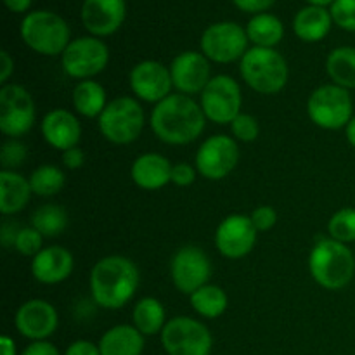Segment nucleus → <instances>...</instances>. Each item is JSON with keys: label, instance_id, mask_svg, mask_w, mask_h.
<instances>
[{"label": "nucleus", "instance_id": "f257e3e1", "mask_svg": "<svg viewBox=\"0 0 355 355\" xmlns=\"http://www.w3.org/2000/svg\"><path fill=\"white\" fill-rule=\"evenodd\" d=\"M207 116L201 104L184 94H170L151 113V128L165 144L184 146L196 141L205 130Z\"/></svg>", "mask_w": 355, "mask_h": 355}, {"label": "nucleus", "instance_id": "f03ea898", "mask_svg": "<svg viewBox=\"0 0 355 355\" xmlns=\"http://www.w3.org/2000/svg\"><path fill=\"white\" fill-rule=\"evenodd\" d=\"M137 286L139 269L127 257H104L90 270L92 300L103 309L125 307L134 298Z\"/></svg>", "mask_w": 355, "mask_h": 355}, {"label": "nucleus", "instance_id": "7ed1b4c3", "mask_svg": "<svg viewBox=\"0 0 355 355\" xmlns=\"http://www.w3.org/2000/svg\"><path fill=\"white\" fill-rule=\"evenodd\" d=\"M312 277L324 290H343L355 276V257L352 250L335 239H318L309 257Z\"/></svg>", "mask_w": 355, "mask_h": 355}, {"label": "nucleus", "instance_id": "20e7f679", "mask_svg": "<svg viewBox=\"0 0 355 355\" xmlns=\"http://www.w3.org/2000/svg\"><path fill=\"white\" fill-rule=\"evenodd\" d=\"M239 71L246 85L263 96L281 92L290 76L286 59L269 47L248 49L241 59Z\"/></svg>", "mask_w": 355, "mask_h": 355}, {"label": "nucleus", "instance_id": "39448f33", "mask_svg": "<svg viewBox=\"0 0 355 355\" xmlns=\"http://www.w3.org/2000/svg\"><path fill=\"white\" fill-rule=\"evenodd\" d=\"M69 26L51 10H35L21 23V38L31 51L42 55H58L69 45Z\"/></svg>", "mask_w": 355, "mask_h": 355}, {"label": "nucleus", "instance_id": "423d86ee", "mask_svg": "<svg viewBox=\"0 0 355 355\" xmlns=\"http://www.w3.org/2000/svg\"><path fill=\"white\" fill-rule=\"evenodd\" d=\"M144 128V111L134 97L121 96L107 103L99 116V130L113 144L137 141Z\"/></svg>", "mask_w": 355, "mask_h": 355}, {"label": "nucleus", "instance_id": "0eeeda50", "mask_svg": "<svg viewBox=\"0 0 355 355\" xmlns=\"http://www.w3.org/2000/svg\"><path fill=\"white\" fill-rule=\"evenodd\" d=\"M307 113L318 127L326 130H340L354 118L352 97L349 90L335 83L321 85L309 97Z\"/></svg>", "mask_w": 355, "mask_h": 355}, {"label": "nucleus", "instance_id": "6e6552de", "mask_svg": "<svg viewBox=\"0 0 355 355\" xmlns=\"http://www.w3.org/2000/svg\"><path fill=\"white\" fill-rule=\"evenodd\" d=\"M162 345L168 355H210L211 335L203 322L180 315L166 321Z\"/></svg>", "mask_w": 355, "mask_h": 355}, {"label": "nucleus", "instance_id": "1a4fd4ad", "mask_svg": "<svg viewBox=\"0 0 355 355\" xmlns=\"http://www.w3.org/2000/svg\"><path fill=\"white\" fill-rule=\"evenodd\" d=\"M241 87L232 76L218 75L201 92V110L207 120L217 125H231L241 114Z\"/></svg>", "mask_w": 355, "mask_h": 355}, {"label": "nucleus", "instance_id": "9d476101", "mask_svg": "<svg viewBox=\"0 0 355 355\" xmlns=\"http://www.w3.org/2000/svg\"><path fill=\"white\" fill-rule=\"evenodd\" d=\"M110 62V49L97 37H82L69 42L61 54L66 75L78 80H90L99 75Z\"/></svg>", "mask_w": 355, "mask_h": 355}, {"label": "nucleus", "instance_id": "9b49d317", "mask_svg": "<svg viewBox=\"0 0 355 355\" xmlns=\"http://www.w3.org/2000/svg\"><path fill=\"white\" fill-rule=\"evenodd\" d=\"M37 118L35 103L30 92L16 83L0 89V130L7 137L16 139L31 130Z\"/></svg>", "mask_w": 355, "mask_h": 355}, {"label": "nucleus", "instance_id": "f8f14e48", "mask_svg": "<svg viewBox=\"0 0 355 355\" xmlns=\"http://www.w3.org/2000/svg\"><path fill=\"white\" fill-rule=\"evenodd\" d=\"M248 40L246 30H243L239 24L222 21L205 30L201 37V51L210 61L229 64L243 59L248 51Z\"/></svg>", "mask_w": 355, "mask_h": 355}, {"label": "nucleus", "instance_id": "ddd939ff", "mask_svg": "<svg viewBox=\"0 0 355 355\" xmlns=\"http://www.w3.org/2000/svg\"><path fill=\"white\" fill-rule=\"evenodd\" d=\"M239 148L236 139L227 135H211L196 153V170L208 180H222L236 168Z\"/></svg>", "mask_w": 355, "mask_h": 355}, {"label": "nucleus", "instance_id": "4468645a", "mask_svg": "<svg viewBox=\"0 0 355 355\" xmlns=\"http://www.w3.org/2000/svg\"><path fill=\"white\" fill-rule=\"evenodd\" d=\"M170 274L177 290L184 295H193L208 284L211 263L207 253L198 246H184L173 255Z\"/></svg>", "mask_w": 355, "mask_h": 355}, {"label": "nucleus", "instance_id": "2eb2a0df", "mask_svg": "<svg viewBox=\"0 0 355 355\" xmlns=\"http://www.w3.org/2000/svg\"><path fill=\"white\" fill-rule=\"evenodd\" d=\"M257 229L252 218L234 214L225 217L215 232L217 250L227 259H243L253 250L257 243Z\"/></svg>", "mask_w": 355, "mask_h": 355}, {"label": "nucleus", "instance_id": "dca6fc26", "mask_svg": "<svg viewBox=\"0 0 355 355\" xmlns=\"http://www.w3.org/2000/svg\"><path fill=\"white\" fill-rule=\"evenodd\" d=\"M14 322H16V329L21 336L31 340V342H44L45 338L54 335L59 324V318L54 305L40 300V298H35V300L24 302L17 309Z\"/></svg>", "mask_w": 355, "mask_h": 355}, {"label": "nucleus", "instance_id": "f3484780", "mask_svg": "<svg viewBox=\"0 0 355 355\" xmlns=\"http://www.w3.org/2000/svg\"><path fill=\"white\" fill-rule=\"evenodd\" d=\"M173 87L184 96L201 94L210 82V62L205 54L187 51L177 55L170 64Z\"/></svg>", "mask_w": 355, "mask_h": 355}, {"label": "nucleus", "instance_id": "a211bd4d", "mask_svg": "<svg viewBox=\"0 0 355 355\" xmlns=\"http://www.w3.org/2000/svg\"><path fill=\"white\" fill-rule=\"evenodd\" d=\"M132 92L146 103H156L170 96L173 82L170 68L158 61H142L130 71Z\"/></svg>", "mask_w": 355, "mask_h": 355}, {"label": "nucleus", "instance_id": "6ab92c4d", "mask_svg": "<svg viewBox=\"0 0 355 355\" xmlns=\"http://www.w3.org/2000/svg\"><path fill=\"white\" fill-rule=\"evenodd\" d=\"M125 0H83L82 23L94 37H110L125 21Z\"/></svg>", "mask_w": 355, "mask_h": 355}, {"label": "nucleus", "instance_id": "aec40b11", "mask_svg": "<svg viewBox=\"0 0 355 355\" xmlns=\"http://www.w3.org/2000/svg\"><path fill=\"white\" fill-rule=\"evenodd\" d=\"M42 135L52 148L68 151L76 148L82 137V125L78 118L66 110H52L42 120Z\"/></svg>", "mask_w": 355, "mask_h": 355}, {"label": "nucleus", "instance_id": "412c9836", "mask_svg": "<svg viewBox=\"0 0 355 355\" xmlns=\"http://www.w3.org/2000/svg\"><path fill=\"white\" fill-rule=\"evenodd\" d=\"M73 255L62 246H49L33 257L31 274L42 284H58L73 272Z\"/></svg>", "mask_w": 355, "mask_h": 355}, {"label": "nucleus", "instance_id": "4be33fe9", "mask_svg": "<svg viewBox=\"0 0 355 355\" xmlns=\"http://www.w3.org/2000/svg\"><path fill=\"white\" fill-rule=\"evenodd\" d=\"M135 186L146 191H156L172 182V165L158 153H146L139 156L130 170Z\"/></svg>", "mask_w": 355, "mask_h": 355}, {"label": "nucleus", "instance_id": "5701e85b", "mask_svg": "<svg viewBox=\"0 0 355 355\" xmlns=\"http://www.w3.org/2000/svg\"><path fill=\"white\" fill-rule=\"evenodd\" d=\"M30 180L14 170L0 172V211L2 215H14L24 210L31 198Z\"/></svg>", "mask_w": 355, "mask_h": 355}, {"label": "nucleus", "instance_id": "b1692460", "mask_svg": "<svg viewBox=\"0 0 355 355\" xmlns=\"http://www.w3.org/2000/svg\"><path fill=\"white\" fill-rule=\"evenodd\" d=\"M101 355H141L144 335L135 326L118 324L107 329L99 342Z\"/></svg>", "mask_w": 355, "mask_h": 355}, {"label": "nucleus", "instance_id": "393cba45", "mask_svg": "<svg viewBox=\"0 0 355 355\" xmlns=\"http://www.w3.org/2000/svg\"><path fill=\"white\" fill-rule=\"evenodd\" d=\"M333 24V17L329 10L319 6H309L298 10L293 19V30L300 40L319 42L329 33Z\"/></svg>", "mask_w": 355, "mask_h": 355}, {"label": "nucleus", "instance_id": "a878e982", "mask_svg": "<svg viewBox=\"0 0 355 355\" xmlns=\"http://www.w3.org/2000/svg\"><path fill=\"white\" fill-rule=\"evenodd\" d=\"M246 35L255 47H269L279 44L284 37V26L279 17L272 14H255L246 26Z\"/></svg>", "mask_w": 355, "mask_h": 355}, {"label": "nucleus", "instance_id": "bb28decb", "mask_svg": "<svg viewBox=\"0 0 355 355\" xmlns=\"http://www.w3.org/2000/svg\"><path fill=\"white\" fill-rule=\"evenodd\" d=\"M73 106L82 116L96 118L101 116L106 104V90L94 80H82L73 89Z\"/></svg>", "mask_w": 355, "mask_h": 355}, {"label": "nucleus", "instance_id": "cd10ccee", "mask_svg": "<svg viewBox=\"0 0 355 355\" xmlns=\"http://www.w3.org/2000/svg\"><path fill=\"white\" fill-rule=\"evenodd\" d=\"M134 326L144 336L162 333L166 324V312L162 302L153 297H146L139 300L132 314Z\"/></svg>", "mask_w": 355, "mask_h": 355}, {"label": "nucleus", "instance_id": "c85d7f7f", "mask_svg": "<svg viewBox=\"0 0 355 355\" xmlns=\"http://www.w3.org/2000/svg\"><path fill=\"white\" fill-rule=\"evenodd\" d=\"M326 71L333 83L343 89H355V47H338L329 52Z\"/></svg>", "mask_w": 355, "mask_h": 355}, {"label": "nucleus", "instance_id": "c756f323", "mask_svg": "<svg viewBox=\"0 0 355 355\" xmlns=\"http://www.w3.org/2000/svg\"><path fill=\"white\" fill-rule=\"evenodd\" d=\"M191 305L194 312L207 319H217L227 309V295L215 284H205L191 295Z\"/></svg>", "mask_w": 355, "mask_h": 355}, {"label": "nucleus", "instance_id": "7c9ffc66", "mask_svg": "<svg viewBox=\"0 0 355 355\" xmlns=\"http://www.w3.org/2000/svg\"><path fill=\"white\" fill-rule=\"evenodd\" d=\"M68 225V215L58 205H44L31 215V227L37 229L44 238L59 236Z\"/></svg>", "mask_w": 355, "mask_h": 355}, {"label": "nucleus", "instance_id": "2f4dec72", "mask_svg": "<svg viewBox=\"0 0 355 355\" xmlns=\"http://www.w3.org/2000/svg\"><path fill=\"white\" fill-rule=\"evenodd\" d=\"M31 191L38 196H54L64 187V173L54 165H42L31 173Z\"/></svg>", "mask_w": 355, "mask_h": 355}, {"label": "nucleus", "instance_id": "473e14b6", "mask_svg": "<svg viewBox=\"0 0 355 355\" xmlns=\"http://www.w3.org/2000/svg\"><path fill=\"white\" fill-rule=\"evenodd\" d=\"M328 234L335 241L349 245L355 241V208L345 207L336 211L328 222Z\"/></svg>", "mask_w": 355, "mask_h": 355}, {"label": "nucleus", "instance_id": "72a5a7b5", "mask_svg": "<svg viewBox=\"0 0 355 355\" xmlns=\"http://www.w3.org/2000/svg\"><path fill=\"white\" fill-rule=\"evenodd\" d=\"M28 149L23 142L17 139H10V141L3 142L2 149H0V162H2L3 170H16L26 162Z\"/></svg>", "mask_w": 355, "mask_h": 355}, {"label": "nucleus", "instance_id": "f704fd0d", "mask_svg": "<svg viewBox=\"0 0 355 355\" xmlns=\"http://www.w3.org/2000/svg\"><path fill=\"white\" fill-rule=\"evenodd\" d=\"M42 241H44V236L37 231L35 227H21L17 232L16 243H14V248L21 253V255L26 257H35L42 252Z\"/></svg>", "mask_w": 355, "mask_h": 355}, {"label": "nucleus", "instance_id": "c9c22d12", "mask_svg": "<svg viewBox=\"0 0 355 355\" xmlns=\"http://www.w3.org/2000/svg\"><path fill=\"white\" fill-rule=\"evenodd\" d=\"M329 12L336 26L347 31H355V0H335Z\"/></svg>", "mask_w": 355, "mask_h": 355}, {"label": "nucleus", "instance_id": "e433bc0d", "mask_svg": "<svg viewBox=\"0 0 355 355\" xmlns=\"http://www.w3.org/2000/svg\"><path fill=\"white\" fill-rule=\"evenodd\" d=\"M232 135H234L238 141L243 142H253L260 134V127L257 118H253L252 114H238L234 118V121L231 123Z\"/></svg>", "mask_w": 355, "mask_h": 355}, {"label": "nucleus", "instance_id": "4c0bfd02", "mask_svg": "<svg viewBox=\"0 0 355 355\" xmlns=\"http://www.w3.org/2000/svg\"><path fill=\"white\" fill-rule=\"evenodd\" d=\"M250 218H252L257 231H269V229H272L276 225L277 211L272 207H259L253 210Z\"/></svg>", "mask_w": 355, "mask_h": 355}, {"label": "nucleus", "instance_id": "58836bf2", "mask_svg": "<svg viewBox=\"0 0 355 355\" xmlns=\"http://www.w3.org/2000/svg\"><path fill=\"white\" fill-rule=\"evenodd\" d=\"M194 180H196V170L189 163H177L172 166V182L175 186H191Z\"/></svg>", "mask_w": 355, "mask_h": 355}, {"label": "nucleus", "instance_id": "ea45409f", "mask_svg": "<svg viewBox=\"0 0 355 355\" xmlns=\"http://www.w3.org/2000/svg\"><path fill=\"white\" fill-rule=\"evenodd\" d=\"M232 2L238 9L245 10V12L262 14L267 9H270L276 3V0H232Z\"/></svg>", "mask_w": 355, "mask_h": 355}, {"label": "nucleus", "instance_id": "a19ab883", "mask_svg": "<svg viewBox=\"0 0 355 355\" xmlns=\"http://www.w3.org/2000/svg\"><path fill=\"white\" fill-rule=\"evenodd\" d=\"M64 355H101V350L99 345H94L92 342L78 340V342L71 343V345L66 349Z\"/></svg>", "mask_w": 355, "mask_h": 355}, {"label": "nucleus", "instance_id": "79ce46f5", "mask_svg": "<svg viewBox=\"0 0 355 355\" xmlns=\"http://www.w3.org/2000/svg\"><path fill=\"white\" fill-rule=\"evenodd\" d=\"M21 355H59V350L51 342H31Z\"/></svg>", "mask_w": 355, "mask_h": 355}, {"label": "nucleus", "instance_id": "37998d69", "mask_svg": "<svg viewBox=\"0 0 355 355\" xmlns=\"http://www.w3.org/2000/svg\"><path fill=\"white\" fill-rule=\"evenodd\" d=\"M83 162H85V155H83V151L80 148H71L68 149V151L62 153V163H64L68 168H80V166L83 165Z\"/></svg>", "mask_w": 355, "mask_h": 355}, {"label": "nucleus", "instance_id": "c03bdc74", "mask_svg": "<svg viewBox=\"0 0 355 355\" xmlns=\"http://www.w3.org/2000/svg\"><path fill=\"white\" fill-rule=\"evenodd\" d=\"M14 73V59L10 58L9 52H0V82L6 83Z\"/></svg>", "mask_w": 355, "mask_h": 355}, {"label": "nucleus", "instance_id": "a18cd8bd", "mask_svg": "<svg viewBox=\"0 0 355 355\" xmlns=\"http://www.w3.org/2000/svg\"><path fill=\"white\" fill-rule=\"evenodd\" d=\"M19 229L21 227H17L16 224H9V222H3L2 229H0V239H2V245L3 246H14Z\"/></svg>", "mask_w": 355, "mask_h": 355}, {"label": "nucleus", "instance_id": "49530a36", "mask_svg": "<svg viewBox=\"0 0 355 355\" xmlns=\"http://www.w3.org/2000/svg\"><path fill=\"white\" fill-rule=\"evenodd\" d=\"M3 3L12 12H26L31 6V0H3Z\"/></svg>", "mask_w": 355, "mask_h": 355}, {"label": "nucleus", "instance_id": "de8ad7c7", "mask_svg": "<svg viewBox=\"0 0 355 355\" xmlns=\"http://www.w3.org/2000/svg\"><path fill=\"white\" fill-rule=\"evenodd\" d=\"M0 350H2V355H16V343L10 336H2L0 338Z\"/></svg>", "mask_w": 355, "mask_h": 355}, {"label": "nucleus", "instance_id": "09e8293b", "mask_svg": "<svg viewBox=\"0 0 355 355\" xmlns=\"http://www.w3.org/2000/svg\"><path fill=\"white\" fill-rule=\"evenodd\" d=\"M345 134H347V141L350 142V146H352V148H355V116L345 127Z\"/></svg>", "mask_w": 355, "mask_h": 355}, {"label": "nucleus", "instance_id": "8fccbe9b", "mask_svg": "<svg viewBox=\"0 0 355 355\" xmlns=\"http://www.w3.org/2000/svg\"><path fill=\"white\" fill-rule=\"evenodd\" d=\"M307 2H311L312 6H319V7H324V6H331L335 0H307Z\"/></svg>", "mask_w": 355, "mask_h": 355}]
</instances>
